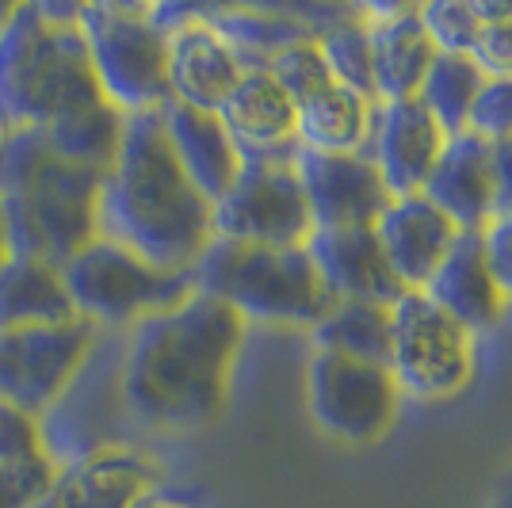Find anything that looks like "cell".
I'll use <instances>...</instances> for the list:
<instances>
[{
	"label": "cell",
	"instance_id": "cell-1",
	"mask_svg": "<svg viewBox=\"0 0 512 508\" xmlns=\"http://www.w3.org/2000/svg\"><path fill=\"white\" fill-rule=\"evenodd\" d=\"M245 321L211 295H192L130 325L119 367L127 409L161 432H195L222 417Z\"/></svg>",
	"mask_w": 512,
	"mask_h": 508
},
{
	"label": "cell",
	"instance_id": "cell-2",
	"mask_svg": "<svg viewBox=\"0 0 512 508\" xmlns=\"http://www.w3.org/2000/svg\"><path fill=\"white\" fill-rule=\"evenodd\" d=\"M214 207L176 161L161 111L130 115L100 188V237L127 245L157 268L192 272L214 241Z\"/></svg>",
	"mask_w": 512,
	"mask_h": 508
},
{
	"label": "cell",
	"instance_id": "cell-3",
	"mask_svg": "<svg viewBox=\"0 0 512 508\" xmlns=\"http://www.w3.org/2000/svg\"><path fill=\"white\" fill-rule=\"evenodd\" d=\"M104 172L65 161L43 130H8L0 142V214L16 256L62 268L100 237Z\"/></svg>",
	"mask_w": 512,
	"mask_h": 508
},
{
	"label": "cell",
	"instance_id": "cell-4",
	"mask_svg": "<svg viewBox=\"0 0 512 508\" xmlns=\"http://www.w3.org/2000/svg\"><path fill=\"white\" fill-rule=\"evenodd\" d=\"M104 100L92 77L77 4H8L0 20V123L46 130Z\"/></svg>",
	"mask_w": 512,
	"mask_h": 508
},
{
	"label": "cell",
	"instance_id": "cell-5",
	"mask_svg": "<svg viewBox=\"0 0 512 508\" xmlns=\"http://www.w3.org/2000/svg\"><path fill=\"white\" fill-rule=\"evenodd\" d=\"M192 283L199 295L230 306L245 325L314 329L337 302L321 283L306 245H241L214 237L195 260Z\"/></svg>",
	"mask_w": 512,
	"mask_h": 508
},
{
	"label": "cell",
	"instance_id": "cell-6",
	"mask_svg": "<svg viewBox=\"0 0 512 508\" xmlns=\"http://www.w3.org/2000/svg\"><path fill=\"white\" fill-rule=\"evenodd\" d=\"M92 77L123 115H150L169 104V35L153 4H77Z\"/></svg>",
	"mask_w": 512,
	"mask_h": 508
},
{
	"label": "cell",
	"instance_id": "cell-7",
	"mask_svg": "<svg viewBox=\"0 0 512 508\" xmlns=\"http://www.w3.org/2000/svg\"><path fill=\"white\" fill-rule=\"evenodd\" d=\"M65 291L73 298L77 318L92 329L104 325H138L150 314H161L195 291L192 272L157 268L127 245L96 237L81 253L62 264Z\"/></svg>",
	"mask_w": 512,
	"mask_h": 508
},
{
	"label": "cell",
	"instance_id": "cell-8",
	"mask_svg": "<svg viewBox=\"0 0 512 508\" xmlns=\"http://www.w3.org/2000/svg\"><path fill=\"white\" fill-rule=\"evenodd\" d=\"M478 337L444 314L425 291H402L390 302V360L386 371L402 398L451 402L474 379Z\"/></svg>",
	"mask_w": 512,
	"mask_h": 508
},
{
	"label": "cell",
	"instance_id": "cell-9",
	"mask_svg": "<svg viewBox=\"0 0 512 508\" xmlns=\"http://www.w3.org/2000/svg\"><path fill=\"white\" fill-rule=\"evenodd\" d=\"M398 386L379 363L341 352H314L306 363V405L329 440L344 447L379 444L398 417Z\"/></svg>",
	"mask_w": 512,
	"mask_h": 508
},
{
	"label": "cell",
	"instance_id": "cell-10",
	"mask_svg": "<svg viewBox=\"0 0 512 508\" xmlns=\"http://www.w3.org/2000/svg\"><path fill=\"white\" fill-rule=\"evenodd\" d=\"M100 329L88 321L0 329V402L43 421L85 375Z\"/></svg>",
	"mask_w": 512,
	"mask_h": 508
},
{
	"label": "cell",
	"instance_id": "cell-11",
	"mask_svg": "<svg viewBox=\"0 0 512 508\" xmlns=\"http://www.w3.org/2000/svg\"><path fill=\"white\" fill-rule=\"evenodd\" d=\"M214 237L241 245H306L314 218L295 161H245L230 191L214 203Z\"/></svg>",
	"mask_w": 512,
	"mask_h": 508
},
{
	"label": "cell",
	"instance_id": "cell-12",
	"mask_svg": "<svg viewBox=\"0 0 512 508\" xmlns=\"http://www.w3.org/2000/svg\"><path fill=\"white\" fill-rule=\"evenodd\" d=\"M153 20L169 35V100L218 115V107L241 81L245 62L214 31L203 8L153 4Z\"/></svg>",
	"mask_w": 512,
	"mask_h": 508
},
{
	"label": "cell",
	"instance_id": "cell-13",
	"mask_svg": "<svg viewBox=\"0 0 512 508\" xmlns=\"http://www.w3.org/2000/svg\"><path fill=\"white\" fill-rule=\"evenodd\" d=\"M295 172H299L314 230L375 226V218L390 203V191L367 153H321V149L299 146Z\"/></svg>",
	"mask_w": 512,
	"mask_h": 508
},
{
	"label": "cell",
	"instance_id": "cell-14",
	"mask_svg": "<svg viewBox=\"0 0 512 508\" xmlns=\"http://www.w3.org/2000/svg\"><path fill=\"white\" fill-rule=\"evenodd\" d=\"M444 146H448L444 127L428 115V107L417 96H409V100L375 104V119H371L363 153L375 161L390 199H398V195L425 191Z\"/></svg>",
	"mask_w": 512,
	"mask_h": 508
},
{
	"label": "cell",
	"instance_id": "cell-15",
	"mask_svg": "<svg viewBox=\"0 0 512 508\" xmlns=\"http://www.w3.org/2000/svg\"><path fill=\"white\" fill-rule=\"evenodd\" d=\"M161 486V466L134 447H88L58 466L50 497L62 508H146Z\"/></svg>",
	"mask_w": 512,
	"mask_h": 508
},
{
	"label": "cell",
	"instance_id": "cell-16",
	"mask_svg": "<svg viewBox=\"0 0 512 508\" xmlns=\"http://www.w3.org/2000/svg\"><path fill=\"white\" fill-rule=\"evenodd\" d=\"M241 161H295L299 123L295 104L268 69H245L226 104L218 107Z\"/></svg>",
	"mask_w": 512,
	"mask_h": 508
},
{
	"label": "cell",
	"instance_id": "cell-17",
	"mask_svg": "<svg viewBox=\"0 0 512 508\" xmlns=\"http://www.w3.org/2000/svg\"><path fill=\"white\" fill-rule=\"evenodd\" d=\"M375 237L402 291H421L459 241V226L425 191H417L386 203V211L375 218Z\"/></svg>",
	"mask_w": 512,
	"mask_h": 508
},
{
	"label": "cell",
	"instance_id": "cell-18",
	"mask_svg": "<svg viewBox=\"0 0 512 508\" xmlns=\"http://www.w3.org/2000/svg\"><path fill=\"white\" fill-rule=\"evenodd\" d=\"M306 253L318 268L321 283L337 302H383L390 306L402 295L386 253L375 237V226H341V230H314Z\"/></svg>",
	"mask_w": 512,
	"mask_h": 508
},
{
	"label": "cell",
	"instance_id": "cell-19",
	"mask_svg": "<svg viewBox=\"0 0 512 508\" xmlns=\"http://www.w3.org/2000/svg\"><path fill=\"white\" fill-rule=\"evenodd\" d=\"M425 195L459 226V233H482V226L497 214V172L490 142L474 138L470 130L451 134L428 176Z\"/></svg>",
	"mask_w": 512,
	"mask_h": 508
},
{
	"label": "cell",
	"instance_id": "cell-20",
	"mask_svg": "<svg viewBox=\"0 0 512 508\" xmlns=\"http://www.w3.org/2000/svg\"><path fill=\"white\" fill-rule=\"evenodd\" d=\"M371 39V69H375V100H409L421 92L428 65L436 50L428 43L425 27L417 20V8L409 4H371L360 8Z\"/></svg>",
	"mask_w": 512,
	"mask_h": 508
},
{
	"label": "cell",
	"instance_id": "cell-21",
	"mask_svg": "<svg viewBox=\"0 0 512 508\" xmlns=\"http://www.w3.org/2000/svg\"><path fill=\"white\" fill-rule=\"evenodd\" d=\"M161 127H165L176 161L188 172V180L214 207L245 165L230 130L222 127V119L214 111H195V107L172 104V100L161 107Z\"/></svg>",
	"mask_w": 512,
	"mask_h": 508
},
{
	"label": "cell",
	"instance_id": "cell-22",
	"mask_svg": "<svg viewBox=\"0 0 512 508\" xmlns=\"http://www.w3.org/2000/svg\"><path fill=\"white\" fill-rule=\"evenodd\" d=\"M421 291L444 314H451L459 325H467L474 337L482 329L497 325L501 310H505V298H501V291H497V283L490 276V264H486L478 233H459V241L444 256V264L432 272V279Z\"/></svg>",
	"mask_w": 512,
	"mask_h": 508
},
{
	"label": "cell",
	"instance_id": "cell-23",
	"mask_svg": "<svg viewBox=\"0 0 512 508\" xmlns=\"http://www.w3.org/2000/svg\"><path fill=\"white\" fill-rule=\"evenodd\" d=\"M81 321L65 291L62 268L35 256H8L0 268V329H35Z\"/></svg>",
	"mask_w": 512,
	"mask_h": 508
},
{
	"label": "cell",
	"instance_id": "cell-24",
	"mask_svg": "<svg viewBox=\"0 0 512 508\" xmlns=\"http://www.w3.org/2000/svg\"><path fill=\"white\" fill-rule=\"evenodd\" d=\"M371 119H375V104L337 81L321 85L318 92L295 104L299 146L321 149V153H363Z\"/></svg>",
	"mask_w": 512,
	"mask_h": 508
},
{
	"label": "cell",
	"instance_id": "cell-25",
	"mask_svg": "<svg viewBox=\"0 0 512 508\" xmlns=\"http://www.w3.org/2000/svg\"><path fill=\"white\" fill-rule=\"evenodd\" d=\"M310 333L321 352H341L379 367L390 360V306L383 302H333Z\"/></svg>",
	"mask_w": 512,
	"mask_h": 508
},
{
	"label": "cell",
	"instance_id": "cell-26",
	"mask_svg": "<svg viewBox=\"0 0 512 508\" xmlns=\"http://www.w3.org/2000/svg\"><path fill=\"white\" fill-rule=\"evenodd\" d=\"M123 127H127V115L115 111L107 100H96V104L81 107L58 123H50L43 134L65 161L107 172V165L119 153V142H123Z\"/></svg>",
	"mask_w": 512,
	"mask_h": 508
},
{
	"label": "cell",
	"instance_id": "cell-27",
	"mask_svg": "<svg viewBox=\"0 0 512 508\" xmlns=\"http://www.w3.org/2000/svg\"><path fill=\"white\" fill-rule=\"evenodd\" d=\"M314 43H318L337 85L379 104L375 100V69H371V39H367V23L360 20V8H341V12H333V20H321L314 27Z\"/></svg>",
	"mask_w": 512,
	"mask_h": 508
},
{
	"label": "cell",
	"instance_id": "cell-28",
	"mask_svg": "<svg viewBox=\"0 0 512 508\" xmlns=\"http://www.w3.org/2000/svg\"><path fill=\"white\" fill-rule=\"evenodd\" d=\"M486 81V73L474 65V58L463 54H436L428 65L425 81L417 100L428 107V115L444 127V134H463L467 130V115L474 107V96Z\"/></svg>",
	"mask_w": 512,
	"mask_h": 508
},
{
	"label": "cell",
	"instance_id": "cell-29",
	"mask_svg": "<svg viewBox=\"0 0 512 508\" xmlns=\"http://www.w3.org/2000/svg\"><path fill=\"white\" fill-rule=\"evenodd\" d=\"M417 20L425 27L428 43L436 54H474L482 20L474 12V0H436V4H421Z\"/></svg>",
	"mask_w": 512,
	"mask_h": 508
},
{
	"label": "cell",
	"instance_id": "cell-30",
	"mask_svg": "<svg viewBox=\"0 0 512 508\" xmlns=\"http://www.w3.org/2000/svg\"><path fill=\"white\" fill-rule=\"evenodd\" d=\"M482 31L474 43V65L486 77H512V4H474Z\"/></svg>",
	"mask_w": 512,
	"mask_h": 508
},
{
	"label": "cell",
	"instance_id": "cell-31",
	"mask_svg": "<svg viewBox=\"0 0 512 508\" xmlns=\"http://www.w3.org/2000/svg\"><path fill=\"white\" fill-rule=\"evenodd\" d=\"M467 130L474 138L501 146L512 138V77H486L474 107L467 115Z\"/></svg>",
	"mask_w": 512,
	"mask_h": 508
},
{
	"label": "cell",
	"instance_id": "cell-32",
	"mask_svg": "<svg viewBox=\"0 0 512 508\" xmlns=\"http://www.w3.org/2000/svg\"><path fill=\"white\" fill-rule=\"evenodd\" d=\"M31 459H46L43 421L0 402V463H31Z\"/></svg>",
	"mask_w": 512,
	"mask_h": 508
},
{
	"label": "cell",
	"instance_id": "cell-33",
	"mask_svg": "<svg viewBox=\"0 0 512 508\" xmlns=\"http://www.w3.org/2000/svg\"><path fill=\"white\" fill-rule=\"evenodd\" d=\"M482 253L490 264V276L505 302H512V211H497L482 226Z\"/></svg>",
	"mask_w": 512,
	"mask_h": 508
},
{
	"label": "cell",
	"instance_id": "cell-34",
	"mask_svg": "<svg viewBox=\"0 0 512 508\" xmlns=\"http://www.w3.org/2000/svg\"><path fill=\"white\" fill-rule=\"evenodd\" d=\"M493 172H497V211H512V138L493 146Z\"/></svg>",
	"mask_w": 512,
	"mask_h": 508
},
{
	"label": "cell",
	"instance_id": "cell-35",
	"mask_svg": "<svg viewBox=\"0 0 512 508\" xmlns=\"http://www.w3.org/2000/svg\"><path fill=\"white\" fill-rule=\"evenodd\" d=\"M12 256V245H8V230H4V214H0V268H4V260Z\"/></svg>",
	"mask_w": 512,
	"mask_h": 508
},
{
	"label": "cell",
	"instance_id": "cell-36",
	"mask_svg": "<svg viewBox=\"0 0 512 508\" xmlns=\"http://www.w3.org/2000/svg\"><path fill=\"white\" fill-rule=\"evenodd\" d=\"M146 508H184V505H172V501H150Z\"/></svg>",
	"mask_w": 512,
	"mask_h": 508
},
{
	"label": "cell",
	"instance_id": "cell-37",
	"mask_svg": "<svg viewBox=\"0 0 512 508\" xmlns=\"http://www.w3.org/2000/svg\"><path fill=\"white\" fill-rule=\"evenodd\" d=\"M4 134H8V130H4V123H0V142H4Z\"/></svg>",
	"mask_w": 512,
	"mask_h": 508
},
{
	"label": "cell",
	"instance_id": "cell-38",
	"mask_svg": "<svg viewBox=\"0 0 512 508\" xmlns=\"http://www.w3.org/2000/svg\"><path fill=\"white\" fill-rule=\"evenodd\" d=\"M4 8H8V4H0V20H4Z\"/></svg>",
	"mask_w": 512,
	"mask_h": 508
}]
</instances>
